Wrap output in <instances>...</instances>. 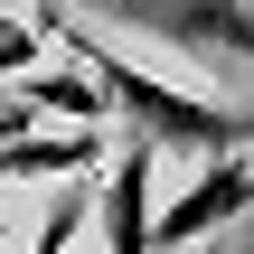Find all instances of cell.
Wrapping results in <instances>:
<instances>
[{"mask_svg": "<svg viewBox=\"0 0 254 254\" xmlns=\"http://www.w3.org/2000/svg\"><path fill=\"white\" fill-rule=\"evenodd\" d=\"M47 113H28L9 85H0V179H104L113 170V141L104 132H38Z\"/></svg>", "mask_w": 254, "mask_h": 254, "instance_id": "cell-3", "label": "cell"}, {"mask_svg": "<svg viewBox=\"0 0 254 254\" xmlns=\"http://www.w3.org/2000/svg\"><path fill=\"white\" fill-rule=\"evenodd\" d=\"M236 217H254V151L245 160H198V179L170 207H151V245L179 254V245H198V236H217V226H236Z\"/></svg>", "mask_w": 254, "mask_h": 254, "instance_id": "cell-4", "label": "cell"}, {"mask_svg": "<svg viewBox=\"0 0 254 254\" xmlns=\"http://www.w3.org/2000/svg\"><path fill=\"white\" fill-rule=\"evenodd\" d=\"M28 113H47V123H66V132H104L113 123V104H104V85L85 75V66H38V75H19L9 85Z\"/></svg>", "mask_w": 254, "mask_h": 254, "instance_id": "cell-6", "label": "cell"}, {"mask_svg": "<svg viewBox=\"0 0 254 254\" xmlns=\"http://www.w3.org/2000/svg\"><path fill=\"white\" fill-rule=\"evenodd\" d=\"M28 19H38V38H57V47L104 85L113 123H132L141 151H189V160H245L254 151V123L245 113H226V104H207V94H189V85H170V75H151L132 47L94 38L66 0H28Z\"/></svg>", "mask_w": 254, "mask_h": 254, "instance_id": "cell-1", "label": "cell"}, {"mask_svg": "<svg viewBox=\"0 0 254 254\" xmlns=\"http://www.w3.org/2000/svg\"><path fill=\"white\" fill-rule=\"evenodd\" d=\"M151 170H160V151H141V141H123L113 151V170H104V189H94V226H104V254H151Z\"/></svg>", "mask_w": 254, "mask_h": 254, "instance_id": "cell-5", "label": "cell"}, {"mask_svg": "<svg viewBox=\"0 0 254 254\" xmlns=\"http://www.w3.org/2000/svg\"><path fill=\"white\" fill-rule=\"evenodd\" d=\"M38 75V19L28 9H0V85Z\"/></svg>", "mask_w": 254, "mask_h": 254, "instance_id": "cell-7", "label": "cell"}, {"mask_svg": "<svg viewBox=\"0 0 254 254\" xmlns=\"http://www.w3.org/2000/svg\"><path fill=\"white\" fill-rule=\"evenodd\" d=\"M85 9L123 19L132 38H160L198 66H226V75L245 66L254 75V0H85Z\"/></svg>", "mask_w": 254, "mask_h": 254, "instance_id": "cell-2", "label": "cell"}]
</instances>
